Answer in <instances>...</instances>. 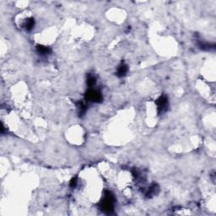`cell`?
Segmentation results:
<instances>
[{
  "instance_id": "obj_1",
  "label": "cell",
  "mask_w": 216,
  "mask_h": 216,
  "mask_svg": "<svg viewBox=\"0 0 216 216\" xmlns=\"http://www.w3.org/2000/svg\"><path fill=\"white\" fill-rule=\"evenodd\" d=\"M114 208V198L112 194H111L109 192H107L103 198V201L101 203V209L107 213H110L112 211Z\"/></svg>"
},
{
  "instance_id": "obj_2",
  "label": "cell",
  "mask_w": 216,
  "mask_h": 216,
  "mask_svg": "<svg viewBox=\"0 0 216 216\" xmlns=\"http://www.w3.org/2000/svg\"><path fill=\"white\" fill-rule=\"evenodd\" d=\"M85 98L89 101L101 102L102 101V95H101V93L98 90L90 89V90H89L88 92L85 95Z\"/></svg>"
},
{
  "instance_id": "obj_3",
  "label": "cell",
  "mask_w": 216,
  "mask_h": 216,
  "mask_svg": "<svg viewBox=\"0 0 216 216\" xmlns=\"http://www.w3.org/2000/svg\"><path fill=\"white\" fill-rule=\"evenodd\" d=\"M157 110L159 114L165 112L168 107V99L166 95H161L156 101Z\"/></svg>"
},
{
  "instance_id": "obj_4",
  "label": "cell",
  "mask_w": 216,
  "mask_h": 216,
  "mask_svg": "<svg viewBox=\"0 0 216 216\" xmlns=\"http://www.w3.org/2000/svg\"><path fill=\"white\" fill-rule=\"evenodd\" d=\"M128 68L126 64H120V65L118 66V70H117V75H118V77H124V76L127 74V73H128Z\"/></svg>"
},
{
  "instance_id": "obj_5",
  "label": "cell",
  "mask_w": 216,
  "mask_h": 216,
  "mask_svg": "<svg viewBox=\"0 0 216 216\" xmlns=\"http://www.w3.org/2000/svg\"><path fill=\"white\" fill-rule=\"evenodd\" d=\"M36 50H37V52H38V53H39L40 55H43V56L48 55V54L51 53V50H50L49 47L42 46V45L36 46Z\"/></svg>"
},
{
  "instance_id": "obj_6",
  "label": "cell",
  "mask_w": 216,
  "mask_h": 216,
  "mask_svg": "<svg viewBox=\"0 0 216 216\" xmlns=\"http://www.w3.org/2000/svg\"><path fill=\"white\" fill-rule=\"evenodd\" d=\"M34 25H35L34 19H33V18H29V19H27L26 21L25 22L24 27H25V29L27 31H30V30H31L33 29Z\"/></svg>"
},
{
  "instance_id": "obj_7",
  "label": "cell",
  "mask_w": 216,
  "mask_h": 216,
  "mask_svg": "<svg viewBox=\"0 0 216 216\" xmlns=\"http://www.w3.org/2000/svg\"><path fill=\"white\" fill-rule=\"evenodd\" d=\"M157 190H158L157 185L153 184V185H151L150 187H149V189H148V191H147V193H146V196L151 197L152 195H154V194H155V193H156V191H157Z\"/></svg>"
},
{
  "instance_id": "obj_8",
  "label": "cell",
  "mask_w": 216,
  "mask_h": 216,
  "mask_svg": "<svg viewBox=\"0 0 216 216\" xmlns=\"http://www.w3.org/2000/svg\"><path fill=\"white\" fill-rule=\"evenodd\" d=\"M77 108H78V111H79V114L81 116V115H83L84 113L85 112V111H86V106H85V104L84 103V102H79L78 104V106H77Z\"/></svg>"
},
{
  "instance_id": "obj_9",
  "label": "cell",
  "mask_w": 216,
  "mask_h": 216,
  "mask_svg": "<svg viewBox=\"0 0 216 216\" xmlns=\"http://www.w3.org/2000/svg\"><path fill=\"white\" fill-rule=\"evenodd\" d=\"M95 83H96V79L94 76H90L87 79V84L89 85V87H90V89L93 87Z\"/></svg>"
},
{
  "instance_id": "obj_10",
  "label": "cell",
  "mask_w": 216,
  "mask_h": 216,
  "mask_svg": "<svg viewBox=\"0 0 216 216\" xmlns=\"http://www.w3.org/2000/svg\"><path fill=\"white\" fill-rule=\"evenodd\" d=\"M76 186H77V178H76V177L74 178H74L70 181V187L74 188V187H75Z\"/></svg>"
}]
</instances>
